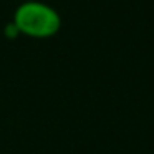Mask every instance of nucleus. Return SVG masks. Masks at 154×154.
I'll list each match as a JSON object with an SVG mask.
<instances>
[{
    "label": "nucleus",
    "instance_id": "f257e3e1",
    "mask_svg": "<svg viewBox=\"0 0 154 154\" xmlns=\"http://www.w3.org/2000/svg\"><path fill=\"white\" fill-rule=\"evenodd\" d=\"M14 22L20 35L32 38H50L58 33L61 27V18L53 7L30 0L18 5L14 14Z\"/></svg>",
    "mask_w": 154,
    "mask_h": 154
},
{
    "label": "nucleus",
    "instance_id": "f03ea898",
    "mask_svg": "<svg viewBox=\"0 0 154 154\" xmlns=\"http://www.w3.org/2000/svg\"><path fill=\"white\" fill-rule=\"evenodd\" d=\"M5 35H7L8 38H17L18 35H20V32H18L17 25H15L14 22H10V23L5 27Z\"/></svg>",
    "mask_w": 154,
    "mask_h": 154
}]
</instances>
